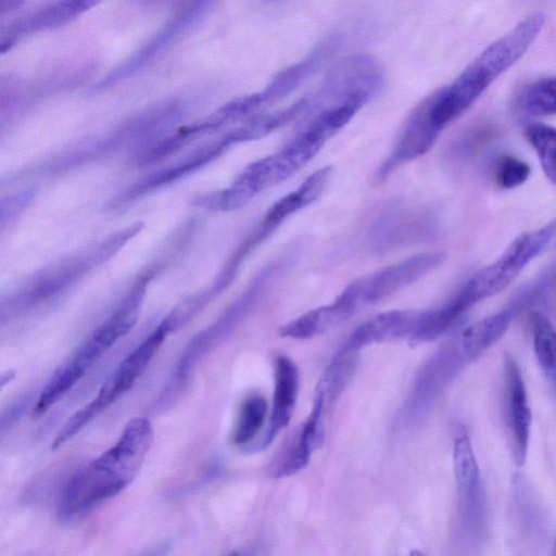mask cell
<instances>
[{"label":"cell","instance_id":"cell-1","mask_svg":"<svg viewBox=\"0 0 556 556\" xmlns=\"http://www.w3.org/2000/svg\"><path fill=\"white\" fill-rule=\"evenodd\" d=\"M152 441L147 418L129 420L110 448L68 479L58 503L59 520L73 525L122 492L138 475Z\"/></svg>","mask_w":556,"mask_h":556},{"label":"cell","instance_id":"cell-2","mask_svg":"<svg viewBox=\"0 0 556 556\" xmlns=\"http://www.w3.org/2000/svg\"><path fill=\"white\" fill-rule=\"evenodd\" d=\"M545 22L542 13H533L476 56L455 81L429 94L430 115L443 130L459 117L484 90L528 50Z\"/></svg>","mask_w":556,"mask_h":556},{"label":"cell","instance_id":"cell-3","mask_svg":"<svg viewBox=\"0 0 556 556\" xmlns=\"http://www.w3.org/2000/svg\"><path fill=\"white\" fill-rule=\"evenodd\" d=\"M302 129L280 151L248 165L226 189L204 198V206L230 212L248 204L256 194L279 185L307 164L326 143Z\"/></svg>","mask_w":556,"mask_h":556},{"label":"cell","instance_id":"cell-4","mask_svg":"<svg viewBox=\"0 0 556 556\" xmlns=\"http://www.w3.org/2000/svg\"><path fill=\"white\" fill-rule=\"evenodd\" d=\"M556 245V217L515 238L503 254L477 271L464 287L476 303L506 289L536 256Z\"/></svg>","mask_w":556,"mask_h":556},{"label":"cell","instance_id":"cell-5","mask_svg":"<svg viewBox=\"0 0 556 556\" xmlns=\"http://www.w3.org/2000/svg\"><path fill=\"white\" fill-rule=\"evenodd\" d=\"M169 332L167 325L162 321L134 348L103 382L98 394L66 420L62 427L63 434L68 438L74 437L102 410L130 390Z\"/></svg>","mask_w":556,"mask_h":556},{"label":"cell","instance_id":"cell-6","mask_svg":"<svg viewBox=\"0 0 556 556\" xmlns=\"http://www.w3.org/2000/svg\"><path fill=\"white\" fill-rule=\"evenodd\" d=\"M438 229V218L430 210L393 201L371 222L365 237V245L374 254H384L427 241L435 236Z\"/></svg>","mask_w":556,"mask_h":556},{"label":"cell","instance_id":"cell-7","mask_svg":"<svg viewBox=\"0 0 556 556\" xmlns=\"http://www.w3.org/2000/svg\"><path fill=\"white\" fill-rule=\"evenodd\" d=\"M478 357L459 332L444 343L420 369L404 408L406 417L420 419L457 375Z\"/></svg>","mask_w":556,"mask_h":556},{"label":"cell","instance_id":"cell-8","mask_svg":"<svg viewBox=\"0 0 556 556\" xmlns=\"http://www.w3.org/2000/svg\"><path fill=\"white\" fill-rule=\"evenodd\" d=\"M383 83V71L369 54H355L337 63L326 75L319 89L308 96V110L352 100L369 102ZM306 111V112H307Z\"/></svg>","mask_w":556,"mask_h":556},{"label":"cell","instance_id":"cell-9","mask_svg":"<svg viewBox=\"0 0 556 556\" xmlns=\"http://www.w3.org/2000/svg\"><path fill=\"white\" fill-rule=\"evenodd\" d=\"M453 468L462 530L470 543H479L485 532L486 501L477 458L464 429L455 435Z\"/></svg>","mask_w":556,"mask_h":556},{"label":"cell","instance_id":"cell-10","mask_svg":"<svg viewBox=\"0 0 556 556\" xmlns=\"http://www.w3.org/2000/svg\"><path fill=\"white\" fill-rule=\"evenodd\" d=\"M211 0H188L148 42L137 50L129 59L112 70L102 80L99 88H106L146 66L164 50L175 43L205 13Z\"/></svg>","mask_w":556,"mask_h":556},{"label":"cell","instance_id":"cell-11","mask_svg":"<svg viewBox=\"0 0 556 556\" xmlns=\"http://www.w3.org/2000/svg\"><path fill=\"white\" fill-rule=\"evenodd\" d=\"M443 252H425L358 278L364 305L377 303L416 282L441 266Z\"/></svg>","mask_w":556,"mask_h":556},{"label":"cell","instance_id":"cell-12","mask_svg":"<svg viewBox=\"0 0 556 556\" xmlns=\"http://www.w3.org/2000/svg\"><path fill=\"white\" fill-rule=\"evenodd\" d=\"M324 402L314 396L307 418L290 434L269 462L266 470L271 478H286L302 470L324 439Z\"/></svg>","mask_w":556,"mask_h":556},{"label":"cell","instance_id":"cell-13","mask_svg":"<svg viewBox=\"0 0 556 556\" xmlns=\"http://www.w3.org/2000/svg\"><path fill=\"white\" fill-rule=\"evenodd\" d=\"M441 131L430 115L428 96L412 111L396 143L379 167L377 179H386L402 165L427 153Z\"/></svg>","mask_w":556,"mask_h":556},{"label":"cell","instance_id":"cell-14","mask_svg":"<svg viewBox=\"0 0 556 556\" xmlns=\"http://www.w3.org/2000/svg\"><path fill=\"white\" fill-rule=\"evenodd\" d=\"M146 283L147 280H140L118 308L72 355L71 358L85 371L134 327L146 293Z\"/></svg>","mask_w":556,"mask_h":556},{"label":"cell","instance_id":"cell-15","mask_svg":"<svg viewBox=\"0 0 556 556\" xmlns=\"http://www.w3.org/2000/svg\"><path fill=\"white\" fill-rule=\"evenodd\" d=\"M504 381L510 450L515 464L522 466L529 445L531 409L520 368L509 354L504 357Z\"/></svg>","mask_w":556,"mask_h":556},{"label":"cell","instance_id":"cell-16","mask_svg":"<svg viewBox=\"0 0 556 556\" xmlns=\"http://www.w3.org/2000/svg\"><path fill=\"white\" fill-rule=\"evenodd\" d=\"M357 279L327 305L311 309L279 328V334L292 339H309L340 325L364 306Z\"/></svg>","mask_w":556,"mask_h":556},{"label":"cell","instance_id":"cell-17","mask_svg":"<svg viewBox=\"0 0 556 556\" xmlns=\"http://www.w3.org/2000/svg\"><path fill=\"white\" fill-rule=\"evenodd\" d=\"M275 389L269 422L260 443L245 451L264 448L288 426L294 412L299 392V370L291 358L278 355L275 358Z\"/></svg>","mask_w":556,"mask_h":556},{"label":"cell","instance_id":"cell-18","mask_svg":"<svg viewBox=\"0 0 556 556\" xmlns=\"http://www.w3.org/2000/svg\"><path fill=\"white\" fill-rule=\"evenodd\" d=\"M342 40V36L331 35L303 59L278 72L262 90L266 104L275 103L293 92L339 50Z\"/></svg>","mask_w":556,"mask_h":556},{"label":"cell","instance_id":"cell-19","mask_svg":"<svg viewBox=\"0 0 556 556\" xmlns=\"http://www.w3.org/2000/svg\"><path fill=\"white\" fill-rule=\"evenodd\" d=\"M421 311H389L380 313L359 325L344 344L359 351L375 343L413 337Z\"/></svg>","mask_w":556,"mask_h":556},{"label":"cell","instance_id":"cell-20","mask_svg":"<svg viewBox=\"0 0 556 556\" xmlns=\"http://www.w3.org/2000/svg\"><path fill=\"white\" fill-rule=\"evenodd\" d=\"M476 304L464 286L438 308L421 311L412 345L435 340L451 329L457 320Z\"/></svg>","mask_w":556,"mask_h":556},{"label":"cell","instance_id":"cell-21","mask_svg":"<svg viewBox=\"0 0 556 556\" xmlns=\"http://www.w3.org/2000/svg\"><path fill=\"white\" fill-rule=\"evenodd\" d=\"M331 170L330 166L315 170L294 191L276 201L266 211L263 220L277 228L292 214L315 202L325 190Z\"/></svg>","mask_w":556,"mask_h":556},{"label":"cell","instance_id":"cell-22","mask_svg":"<svg viewBox=\"0 0 556 556\" xmlns=\"http://www.w3.org/2000/svg\"><path fill=\"white\" fill-rule=\"evenodd\" d=\"M357 353V350L344 344L333 355L320 377L315 389V397L320 399L326 407L341 395L350 382L356 367Z\"/></svg>","mask_w":556,"mask_h":556},{"label":"cell","instance_id":"cell-23","mask_svg":"<svg viewBox=\"0 0 556 556\" xmlns=\"http://www.w3.org/2000/svg\"><path fill=\"white\" fill-rule=\"evenodd\" d=\"M530 319L535 356L556 390V329L540 312H532Z\"/></svg>","mask_w":556,"mask_h":556},{"label":"cell","instance_id":"cell-24","mask_svg":"<svg viewBox=\"0 0 556 556\" xmlns=\"http://www.w3.org/2000/svg\"><path fill=\"white\" fill-rule=\"evenodd\" d=\"M267 414V402L258 395L248 396L241 404L237 422L231 434L235 445L245 447L262 429Z\"/></svg>","mask_w":556,"mask_h":556},{"label":"cell","instance_id":"cell-25","mask_svg":"<svg viewBox=\"0 0 556 556\" xmlns=\"http://www.w3.org/2000/svg\"><path fill=\"white\" fill-rule=\"evenodd\" d=\"M556 294V261L515 293L508 304L517 314L541 305Z\"/></svg>","mask_w":556,"mask_h":556},{"label":"cell","instance_id":"cell-26","mask_svg":"<svg viewBox=\"0 0 556 556\" xmlns=\"http://www.w3.org/2000/svg\"><path fill=\"white\" fill-rule=\"evenodd\" d=\"M525 134L535 150L546 177L556 185V128L542 123H530L526 126Z\"/></svg>","mask_w":556,"mask_h":556},{"label":"cell","instance_id":"cell-27","mask_svg":"<svg viewBox=\"0 0 556 556\" xmlns=\"http://www.w3.org/2000/svg\"><path fill=\"white\" fill-rule=\"evenodd\" d=\"M520 109L529 116L556 114V78H545L528 86L520 98Z\"/></svg>","mask_w":556,"mask_h":556},{"label":"cell","instance_id":"cell-28","mask_svg":"<svg viewBox=\"0 0 556 556\" xmlns=\"http://www.w3.org/2000/svg\"><path fill=\"white\" fill-rule=\"evenodd\" d=\"M530 173L531 168L525 161L507 154L500 156L494 166L495 184L502 189L521 186Z\"/></svg>","mask_w":556,"mask_h":556},{"label":"cell","instance_id":"cell-29","mask_svg":"<svg viewBox=\"0 0 556 556\" xmlns=\"http://www.w3.org/2000/svg\"><path fill=\"white\" fill-rule=\"evenodd\" d=\"M28 397L25 396L15 401L2 410L0 420V432L2 435L18 422L28 407Z\"/></svg>","mask_w":556,"mask_h":556},{"label":"cell","instance_id":"cell-30","mask_svg":"<svg viewBox=\"0 0 556 556\" xmlns=\"http://www.w3.org/2000/svg\"><path fill=\"white\" fill-rule=\"evenodd\" d=\"M14 378H15V374L13 370L3 371L1 374V378H0L1 388H4L8 383L13 381Z\"/></svg>","mask_w":556,"mask_h":556},{"label":"cell","instance_id":"cell-31","mask_svg":"<svg viewBox=\"0 0 556 556\" xmlns=\"http://www.w3.org/2000/svg\"><path fill=\"white\" fill-rule=\"evenodd\" d=\"M555 554H556V547H555Z\"/></svg>","mask_w":556,"mask_h":556}]
</instances>
